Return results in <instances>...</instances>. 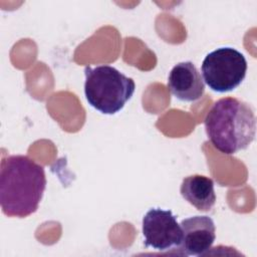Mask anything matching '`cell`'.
Instances as JSON below:
<instances>
[{
    "mask_svg": "<svg viewBox=\"0 0 257 257\" xmlns=\"http://www.w3.org/2000/svg\"><path fill=\"white\" fill-rule=\"evenodd\" d=\"M46 188L42 166L27 156L3 159L0 170V205L8 217L25 218L35 213Z\"/></svg>",
    "mask_w": 257,
    "mask_h": 257,
    "instance_id": "cell-1",
    "label": "cell"
},
{
    "mask_svg": "<svg viewBox=\"0 0 257 257\" xmlns=\"http://www.w3.org/2000/svg\"><path fill=\"white\" fill-rule=\"evenodd\" d=\"M204 123L214 148L225 155L247 149L256 134L252 106L236 97L218 99L207 113Z\"/></svg>",
    "mask_w": 257,
    "mask_h": 257,
    "instance_id": "cell-2",
    "label": "cell"
},
{
    "mask_svg": "<svg viewBox=\"0 0 257 257\" xmlns=\"http://www.w3.org/2000/svg\"><path fill=\"white\" fill-rule=\"evenodd\" d=\"M84 94L87 102L103 114L120 111L132 98L136 83L110 65L85 66Z\"/></svg>",
    "mask_w": 257,
    "mask_h": 257,
    "instance_id": "cell-3",
    "label": "cell"
},
{
    "mask_svg": "<svg viewBox=\"0 0 257 257\" xmlns=\"http://www.w3.org/2000/svg\"><path fill=\"white\" fill-rule=\"evenodd\" d=\"M202 77L210 89L224 93L238 87L247 72L245 56L233 47H220L209 52L201 66Z\"/></svg>",
    "mask_w": 257,
    "mask_h": 257,
    "instance_id": "cell-4",
    "label": "cell"
},
{
    "mask_svg": "<svg viewBox=\"0 0 257 257\" xmlns=\"http://www.w3.org/2000/svg\"><path fill=\"white\" fill-rule=\"evenodd\" d=\"M143 235L146 247L169 251L180 246L182 228L171 210L152 208L143 218Z\"/></svg>",
    "mask_w": 257,
    "mask_h": 257,
    "instance_id": "cell-5",
    "label": "cell"
},
{
    "mask_svg": "<svg viewBox=\"0 0 257 257\" xmlns=\"http://www.w3.org/2000/svg\"><path fill=\"white\" fill-rule=\"evenodd\" d=\"M182 241L179 254L202 256L211 249L216 239L214 221L209 216H193L182 220Z\"/></svg>",
    "mask_w": 257,
    "mask_h": 257,
    "instance_id": "cell-6",
    "label": "cell"
},
{
    "mask_svg": "<svg viewBox=\"0 0 257 257\" xmlns=\"http://www.w3.org/2000/svg\"><path fill=\"white\" fill-rule=\"evenodd\" d=\"M167 85L171 93L182 101H196L205 92L203 77L192 61L177 63L169 73Z\"/></svg>",
    "mask_w": 257,
    "mask_h": 257,
    "instance_id": "cell-7",
    "label": "cell"
},
{
    "mask_svg": "<svg viewBox=\"0 0 257 257\" xmlns=\"http://www.w3.org/2000/svg\"><path fill=\"white\" fill-rule=\"evenodd\" d=\"M182 197L198 211L209 212L216 203L214 181L203 175L186 177L180 187Z\"/></svg>",
    "mask_w": 257,
    "mask_h": 257,
    "instance_id": "cell-8",
    "label": "cell"
}]
</instances>
